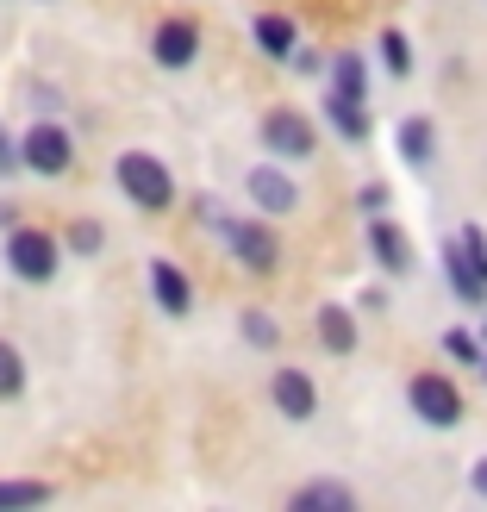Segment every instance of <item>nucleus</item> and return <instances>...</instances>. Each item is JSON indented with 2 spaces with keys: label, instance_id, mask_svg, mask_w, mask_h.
Masks as SVG:
<instances>
[{
  "label": "nucleus",
  "instance_id": "obj_4",
  "mask_svg": "<svg viewBox=\"0 0 487 512\" xmlns=\"http://www.w3.org/2000/svg\"><path fill=\"white\" fill-rule=\"evenodd\" d=\"M406 413H413L419 425H431V431H456L469 419V400H463V388H456V375L419 369L413 381H406Z\"/></svg>",
  "mask_w": 487,
  "mask_h": 512
},
{
  "label": "nucleus",
  "instance_id": "obj_15",
  "mask_svg": "<svg viewBox=\"0 0 487 512\" xmlns=\"http://www.w3.org/2000/svg\"><path fill=\"white\" fill-rule=\"evenodd\" d=\"M313 331H319V350L325 356H356V313L338 300H325L313 313Z\"/></svg>",
  "mask_w": 487,
  "mask_h": 512
},
{
  "label": "nucleus",
  "instance_id": "obj_30",
  "mask_svg": "<svg viewBox=\"0 0 487 512\" xmlns=\"http://www.w3.org/2000/svg\"><path fill=\"white\" fill-rule=\"evenodd\" d=\"M13 225H19V207H13V200H0V232H13Z\"/></svg>",
  "mask_w": 487,
  "mask_h": 512
},
{
  "label": "nucleus",
  "instance_id": "obj_19",
  "mask_svg": "<svg viewBox=\"0 0 487 512\" xmlns=\"http://www.w3.org/2000/svg\"><path fill=\"white\" fill-rule=\"evenodd\" d=\"M238 338L250 350H275L281 344V319L269 313V306H244V313H238Z\"/></svg>",
  "mask_w": 487,
  "mask_h": 512
},
{
  "label": "nucleus",
  "instance_id": "obj_2",
  "mask_svg": "<svg viewBox=\"0 0 487 512\" xmlns=\"http://www.w3.org/2000/svg\"><path fill=\"white\" fill-rule=\"evenodd\" d=\"M63 238L57 232H44V225H13L7 232V244H0V263H7V275L13 281H25V288H44V281H57V269H63Z\"/></svg>",
  "mask_w": 487,
  "mask_h": 512
},
{
  "label": "nucleus",
  "instance_id": "obj_7",
  "mask_svg": "<svg viewBox=\"0 0 487 512\" xmlns=\"http://www.w3.org/2000/svg\"><path fill=\"white\" fill-rule=\"evenodd\" d=\"M225 250L238 256V263L250 269V275H275L281 269V232H275V219H263V213H244V219H225Z\"/></svg>",
  "mask_w": 487,
  "mask_h": 512
},
{
  "label": "nucleus",
  "instance_id": "obj_31",
  "mask_svg": "<svg viewBox=\"0 0 487 512\" xmlns=\"http://www.w3.org/2000/svg\"><path fill=\"white\" fill-rule=\"evenodd\" d=\"M481 369H487V350H481Z\"/></svg>",
  "mask_w": 487,
  "mask_h": 512
},
{
  "label": "nucleus",
  "instance_id": "obj_18",
  "mask_svg": "<svg viewBox=\"0 0 487 512\" xmlns=\"http://www.w3.org/2000/svg\"><path fill=\"white\" fill-rule=\"evenodd\" d=\"M325 75H331V88H338V94L369 100V57H356V50H344V57H331V63H325Z\"/></svg>",
  "mask_w": 487,
  "mask_h": 512
},
{
  "label": "nucleus",
  "instance_id": "obj_25",
  "mask_svg": "<svg viewBox=\"0 0 487 512\" xmlns=\"http://www.w3.org/2000/svg\"><path fill=\"white\" fill-rule=\"evenodd\" d=\"M325 63H331V57H319L313 44H294V57H288V69H294V75H325Z\"/></svg>",
  "mask_w": 487,
  "mask_h": 512
},
{
  "label": "nucleus",
  "instance_id": "obj_24",
  "mask_svg": "<svg viewBox=\"0 0 487 512\" xmlns=\"http://www.w3.org/2000/svg\"><path fill=\"white\" fill-rule=\"evenodd\" d=\"M481 338H475V331H463V325H450L444 331V356H450V363H469V369H481Z\"/></svg>",
  "mask_w": 487,
  "mask_h": 512
},
{
  "label": "nucleus",
  "instance_id": "obj_9",
  "mask_svg": "<svg viewBox=\"0 0 487 512\" xmlns=\"http://www.w3.org/2000/svg\"><path fill=\"white\" fill-rule=\"evenodd\" d=\"M150 63H157V69H169V75L194 69V63H200V25H194L188 13H169V19H157V32H150Z\"/></svg>",
  "mask_w": 487,
  "mask_h": 512
},
{
  "label": "nucleus",
  "instance_id": "obj_29",
  "mask_svg": "<svg viewBox=\"0 0 487 512\" xmlns=\"http://www.w3.org/2000/svg\"><path fill=\"white\" fill-rule=\"evenodd\" d=\"M469 488H475V500H487V456H475V463H469Z\"/></svg>",
  "mask_w": 487,
  "mask_h": 512
},
{
  "label": "nucleus",
  "instance_id": "obj_26",
  "mask_svg": "<svg viewBox=\"0 0 487 512\" xmlns=\"http://www.w3.org/2000/svg\"><path fill=\"white\" fill-rule=\"evenodd\" d=\"M194 219H200V225H213V232H225V219H232V213H225L213 194H194Z\"/></svg>",
  "mask_w": 487,
  "mask_h": 512
},
{
  "label": "nucleus",
  "instance_id": "obj_1",
  "mask_svg": "<svg viewBox=\"0 0 487 512\" xmlns=\"http://www.w3.org/2000/svg\"><path fill=\"white\" fill-rule=\"evenodd\" d=\"M113 182H119V194L132 200L144 219H163L175 207V175H169V163L157 157V150H138V144L119 150V157H113Z\"/></svg>",
  "mask_w": 487,
  "mask_h": 512
},
{
  "label": "nucleus",
  "instance_id": "obj_11",
  "mask_svg": "<svg viewBox=\"0 0 487 512\" xmlns=\"http://www.w3.org/2000/svg\"><path fill=\"white\" fill-rule=\"evenodd\" d=\"M369 256H375V269H381V275H394V281H406V275L419 269L413 238H406L388 213H375V219H369Z\"/></svg>",
  "mask_w": 487,
  "mask_h": 512
},
{
  "label": "nucleus",
  "instance_id": "obj_23",
  "mask_svg": "<svg viewBox=\"0 0 487 512\" xmlns=\"http://www.w3.org/2000/svg\"><path fill=\"white\" fill-rule=\"evenodd\" d=\"M19 394H25V356L19 344L0 338V400H19Z\"/></svg>",
  "mask_w": 487,
  "mask_h": 512
},
{
  "label": "nucleus",
  "instance_id": "obj_13",
  "mask_svg": "<svg viewBox=\"0 0 487 512\" xmlns=\"http://www.w3.org/2000/svg\"><path fill=\"white\" fill-rule=\"evenodd\" d=\"M394 144H400L406 169H431V163H438V125H431V113H406L394 125Z\"/></svg>",
  "mask_w": 487,
  "mask_h": 512
},
{
  "label": "nucleus",
  "instance_id": "obj_20",
  "mask_svg": "<svg viewBox=\"0 0 487 512\" xmlns=\"http://www.w3.org/2000/svg\"><path fill=\"white\" fill-rule=\"evenodd\" d=\"M375 57H381V69H388L394 82H406V75H413V38H406L400 25H388V32L375 38Z\"/></svg>",
  "mask_w": 487,
  "mask_h": 512
},
{
  "label": "nucleus",
  "instance_id": "obj_21",
  "mask_svg": "<svg viewBox=\"0 0 487 512\" xmlns=\"http://www.w3.org/2000/svg\"><path fill=\"white\" fill-rule=\"evenodd\" d=\"M63 250L82 256V263H94V256L107 250V225H100V219H75L69 232H63Z\"/></svg>",
  "mask_w": 487,
  "mask_h": 512
},
{
  "label": "nucleus",
  "instance_id": "obj_16",
  "mask_svg": "<svg viewBox=\"0 0 487 512\" xmlns=\"http://www.w3.org/2000/svg\"><path fill=\"white\" fill-rule=\"evenodd\" d=\"M250 38H256V50H263L269 63H288L294 44H300V25H294V13H256Z\"/></svg>",
  "mask_w": 487,
  "mask_h": 512
},
{
  "label": "nucleus",
  "instance_id": "obj_27",
  "mask_svg": "<svg viewBox=\"0 0 487 512\" xmlns=\"http://www.w3.org/2000/svg\"><path fill=\"white\" fill-rule=\"evenodd\" d=\"M7 175H19V138L0 125V182H7Z\"/></svg>",
  "mask_w": 487,
  "mask_h": 512
},
{
  "label": "nucleus",
  "instance_id": "obj_3",
  "mask_svg": "<svg viewBox=\"0 0 487 512\" xmlns=\"http://www.w3.org/2000/svg\"><path fill=\"white\" fill-rule=\"evenodd\" d=\"M19 169L38 175V182H63V175L75 169V138H69V125L50 119V113H38V119L19 132Z\"/></svg>",
  "mask_w": 487,
  "mask_h": 512
},
{
  "label": "nucleus",
  "instance_id": "obj_22",
  "mask_svg": "<svg viewBox=\"0 0 487 512\" xmlns=\"http://www.w3.org/2000/svg\"><path fill=\"white\" fill-rule=\"evenodd\" d=\"M44 500H57L50 481H0V512H25V506H44Z\"/></svg>",
  "mask_w": 487,
  "mask_h": 512
},
{
  "label": "nucleus",
  "instance_id": "obj_8",
  "mask_svg": "<svg viewBox=\"0 0 487 512\" xmlns=\"http://www.w3.org/2000/svg\"><path fill=\"white\" fill-rule=\"evenodd\" d=\"M244 200H250V213H263V219H288V213H300V182L281 163H256L244 175Z\"/></svg>",
  "mask_w": 487,
  "mask_h": 512
},
{
  "label": "nucleus",
  "instance_id": "obj_14",
  "mask_svg": "<svg viewBox=\"0 0 487 512\" xmlns=\"http://www.w3.org/2000/svg\"><path fill=\"white\" fill-rule=\"evenodd\" d=\"M325 125H331V132H338L344 144H363V138L375 132L369 100H356V94H338V88H331V94H325Z\"/></svg>",
  "mask_w": 487,
  "mask_h": 512
},
{
  "label": "nucleus",
  "instance_id": "obj_6",
  "mask_svg": "<svg viewBox=\"0 0 487 512\" xmlns=\"http://www.w3.org/2000/svg\"><path fill=\"white\" fill-rule=\"evenodd\" d=\"M256 138H263V150L275 163H313L319 157V125L300 107H269L256 119Z\"/></svg>",
  "mask_w": 487,
  "mask_h": 512
},
{
  "label": "nucleus",
  "instance_id": "obj_10",
  "mask_svg": "<svg viewBox=\"0 0 487 512\" xmlns=\"http://www.w3.org/2000/svg\"><path fill=\"white\" fill-rule=\"evenodd\" d=\"M269 400H275V413L288 419V425H306V419H319V381L294 369V363H281L269 375Z\"/></svg>",
  "mask_w": 487,
  "mask_h": 512
},
{
  "label": "nucleus",
  "instance_id": "obj_5",
  "mask_svg": "<svg viewBox=\"0 0 487 512\" xmlns=\"http://www.w3.org/2000/svg\"><path fill=\"white\" fill-rule=\"evenodd\" d=\"M444 281L463 306H487V232L463 225L456 238H444Z\"/></svg>",
  "mask_w": 487,
  "mask_h": 512
},
{
  "label": "nucleus",
  "instance_id": "obj_28",
  "mask_svg": "<svg viewBox=\"0 0 487 512\" xmlns=\"http://www.w3.org/2000/svg\"><path fill=\"white\" fill-rule=\"evenodd\" d=\"M356 207H363V213H369V219H375V213H381V207H388V188H381V182H369V188H363V194H356Z\"/></svg>",
  "mask_w": 487,
  "mask_h": 512
},
{
  "label": "nucleus",
  "instance_id": "obj_12",
  "mask_svg": "<svg viewBox=\"0 0 487 512\" xmlns=\"http://www.w3.org/2000/svg\"><path fill=\"white\" fill-rule=\"evenodd\" d=\"M150 300H157V313L163 319H188L194 313V281H188V269L175 263V256H150Z\"/></svg>",
  "mask_w": 487,
  "mask_h": 512
},
{
  "label": "nucleus",
  "instance_id": "obj_17",
  "mask_svg": "<svg viewBox=\"0 0 487 512\" xmlns=\"http://www.w3.org/2000/svg\"><path fill=\"white\" fill-rule=\"evenodd\" d=\"M294 512H356V488H344V481H306V488L288 494Z\"/></svg>",
  "mask_w": 487,
  "mask_h": 512
}]
</instances>
